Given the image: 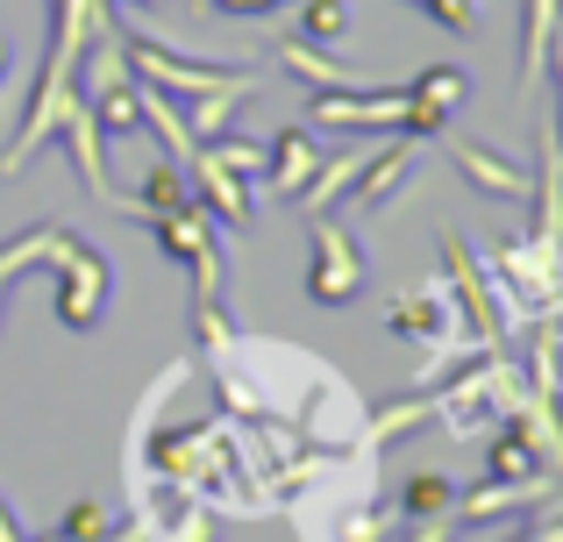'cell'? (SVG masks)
<instances>
[{"label": "cell", "mask_w": 563, "mask_h": 542, "mask_svg": "<svg viewBox=\"0 0 563 542\" xmlns=\"http://www.w3.org/2000/svg\"><path fill=\"white\" fill-rule=\"evenodd\" d=\"M122 57H129V79L136 86H157V93H179V100L214 93L235 71H250V65H192V57L165 51V43H151V36H122Z\"/></svg>", "instance_id": "cell-1"}, {"label": "cell", "mask_w": 563, "mask_h": 542, "mask_svg": "<svg viewBox=\"0 0 563 542\" xmlns=\"http://www.w3.org/2000/svg\"><path fill=\"white\" fill-rule=\"evenodd\" d=\"M307 292L321 307H350L364 292V265H357V243H350L343 222L314 214V236H307Z\"/></svg>", "instance_id": "cell-2"}, {"label": "cell", "mask_w": 563, "mask_h": 542, "mask_svg": "<svg viewBox=\"0 0 563 542\" xmlns=\"http://www.w3.org/2000/svg\"><path fill=\"white\" fill-rule=\"evenodd\" d=\"M108 292H114L108 257H100L93 243L71 236L65 251H57V321H65V329H93L100 307H108Z\"/></svg>", "instance_id": "cell-3"}, {"label": "cell", "mask_w": 563, "mask_h": 542, "mask_svg": "<svg viewBox=\"0 0 563 542\" xmlns=\"http://www.w3.org/2000/svg\"><path fill=\"white\" fill-rule=\"evenodd\" d=\"M442 278H450L456 307H464V321H471V343H478V350H493L507 321H499L493 286H485V265L471 257V243H464V236H442Z\"/></svg>", "instance_id": "cell-4"}, {"label": "cell", "mask_w": 563, "mask_h": 542, "mask_svg": "<svg viewBox=\"0 0 563 542\" xmlns=\"http://www.w3.org/2000/svg\"><path fill=\"white\" fill-rule=\"evenodd\" d=\"M399 100H407V136H442V122L471 100V71L464 65H428L399 86Z\"/></svg>", "instance_id": "cell-5"}, {"label": "cell", "mask_w": 563, "mask_h": 542, "mask_svg": "<svg viewBox=\"0 0 563 542\" xmlns=\"http://www.w3.org/2000/svg\"><path fill=\"white\" fill-rule=\"evenodd\" d=\"M314 122L329 129H407V100L399 86H343V93H314Z\"/></svg>", "instance_id": "cell-6"}, {"label": "cell", "mask_w": 563, "mask_h": 542, "mask_svg": "<svg viewBox=\"0 0 563 542\" xmlns=\"http://www.w3.org/2000/svg\"><path fill=\"white\" fill-rule=\"evenodd\" d=\"M413 165H421V136L378 143V151H372V165L357 172V186L343 193V208H350V214H378V200H393L399 186L413 179Z\"/></svg>", "instance_id": "cell-7"}, {"label": "cell", "mask_w": 563, "mask_h": 542, "mask_svg": "<svg viewBox=\"0 0 563 542\" xmlns=\"http://www.w3.org/2000/svg\"><path fill=\"white\" fill-rule=\"evenodd\" d=\"M57 129H65V143H71V165H79L86 193H100L108 208H122V214H129V193H114V179H108V151H100V122H93V108H86V100H71Z\"/></svg>", "instance_id": "cell-8"}, {"label": "cell", "mask_w": 563, "mask_h": 542, "mask_svg": "<svg viewBox=\"0 0 563 542\" xmlns=\"http://www.w3.org/2000/svg\"><path fill=\"white\" fill-rule=\"evenodd\" d=\"M442 151L456 157V172H464L478 193H499V200H528V186H536V172L528 165H514V157H499V151H485V143H471V136H450Z\"/></svg>", "instance_id": "cell-9"}, {"label": "cell", "mask_w": 563, "mask_h": 542, "mask_svg": "<svg viewBox=\"0 0 563 542\" xmlns=\"http://www.w3.org/2000/svg\"><path fill=\"white\" fill-rule=\"evenodd\" d=\"M372 151H378V143H357V151H343V157H329V151H321V165L307 172V186L292 193V208H300L307 222H314V214H329V208H343V193L357 186V172L372 165Z\"/></svg>", "instance_id": "cell-10"}, {"label": "cell", "mask_w": 563, "mask_h": 542, "mask_svg": "<svg viewBox=\"0 0 563 542\" xmlns=\"http://www.w3.org/2000/svg\"><path fill=\"white\" fill-rule=\"evenodd\" d=\"M186 208H192V179H186L179 157L151 165V172L136 179V193H129V214H136V222H157V214H186Z\"/></svg>", "instance_id": "cell-11"}, {"label": "cell", "mask_w": 563, "mask_h": 542, "mask_svg": "<svg viewBox=\"0 0 563 542\" xmlns=\"http://www.w3.org/2000/svg\"><path fill=\"white\" fill-rule=\"evenodd\" d=\"M321 165V151H314V136L307 129H278L272 136V151H264V186H272L278 200H292L307 186V172Z\"/></svg>", "instance_id": "cell-12"}, {"label": "cell", "mask_w": 563, "mask_h": 542, "mask_svg": "<svg viewBox=\"0 0 563 542\" xmlns=\"http://www.w3.org/2000/svg\"><path fill=\"white\" fill-rule=\"evenodd\" d=\"M278 65H286L292 79L307 86V93H343V86H372V79H364V71L335 65L329 51H314V43H300V36H286V43H278Z\"/></svg>", "instance_id": "cell-13"}, {"label": "cell", "mask_w": 563, "mask_h": 542, "mask_svg": "<svg viewBox=\"0 0 563 542\" xmlns=\"http://www.w3.org/2000/svg\"><path fill=\"white\" fill-rule=\"evenodd\" d=\"M186 179L200 186V200H207V208H214L229 229H250V186H243V179H229V172H221L207 151H192V157H186Z\"/></svg>", "instance_id": "cell-14"}, {"label": "cell", "mask_w": 563, "mask_h": 542, "mask_svg": "<svg viewBox=\"0 0 563 542\" xmlns=\"http://www.w3.org/2000/svg\"><path fill=\"white\" fill-rule=\"evenodd\" d=\"M556 22H563V0H528V14H521V93H536V86H542Z\"/></svg>", "instance_id": "cell-15"}, {"label": "cell", "mask_w": 563, "mask_h": 542, "mask_svg": "<svg viewBox=\"0 0 563 542\" xmlns=\"http://www.w3.org/2000/svg\"><path fill=\"white\" fill-rule=\"evenodd\" d=\"M257 86V71H235L229 86H214V93H192V108H186V129H192V143H207V136H221V129L235 122V108H243V93Z\"/></svg>", "instance_id": "cell-16"}, {"label": "cell", "mask_w": 563, "mask_h": 542, "mask_svg": "<svg viewBox=\"0 0 563 542\" xmlns=\"http://www.w3.org/2000/svg\"><path fill=\"white\" fill-rule=\"evenodd\" d=\"M528 472H542V457H536V443H528V429H521V421L493 429V443H485V478H528Z\"/></svg>", "instance_id": "cell-17"}, {"label": "cell", "mask_w": 563, "mask_h": 542, "mask_svg": "<svg viewBox=\"0 0 563 542\" xmlns=\"http://www.w3.org/2000/svg\"><path fill=\"white\" fill-rule=\"evenodd\" d=\"M136 108H143V129H157V136H165V151L179 157V165L200 151V143H192V129H186V114L172 108V93H157V86H136Z\"/></svg>", "instance_id": "cell-18"}, {"label": "cell", "mask_w": 563, "mask_h": 542, "mask_svg": "<svg viewBox=\"0 0 563 542\" xmlns=\"http://www.w3.org/2000/svg\"><path fill=\"white\" fill-rule=\"evenodd\" d=\"M399 493H407V500H399V515H407V521H442V515H456V486H450L442 472H413Z\"/></svg>", "instance_id": "cell-19"}, {"label": "cell", "mask_w": 563, "mask_h": 542, "mask_svg": "<svg viewBox=\"0 0 563 542\" xmlns=\"http://www.w3.org/2000/svg\"><path fill=\"white\" fill-rule=\"evenodd\" d=\"M300 43H314V51H335V43L350 36V8L343 0H300V29H292Z\"/></svg>", "instance_id": "cell-20"}, {"label": "cell", "mask_w": 563, "mask_h": 542, "mask_svg": "<svg viewBox=\"0 0 563 542\" xmlns=\"http://www.w3.org/2000/svg\"><path fill=\"white\" fill-rule=\"evenodd\" d=\"M421 421H435V407H428V386H421V392H407V400H393V407H378V414H372V435H364V443H399V435L421 429Z\"/></svg>", "instance_id": "cell-21"}, {"label": "cell", "mask_w": 563, "mask_h": 542, "mask_svg": "<svg viewBox=\"0 0 563 542\" xmlns=\"http://www.w3.org/2000/svg\"><path fill=\"white\" fill-rule=\"evenodd\" d=\"M86 108H93L100 136H136V129H143V108H136V79H129V86H114V93H93Z\"/></svg>", "instance_id": "cell-22"}, {"label": "cell", "mask_w": 563, "mask_h": 542, "mask_svg": "<svg viewBox=\"0 0 563 542\" xmlns=\"http://www.w3.org/2000/svg\"><path fill=\"white\" fill-rule=\"evenodd\" d=\"M207 157H214V165L229 172V179H243V186H264V143H250V136H221Z\"/></svg>", "instance_id": "cell-23"}, {"label": "cell", "mask_w": 563, "mask_h": 542, "mask_svg": "<svg viewBox=\"0 0 563 542\" xmlns=\"http://www.w3.org/2000/svg\"><path fill=\"white\" fill-rule=\"evenodd\" d=\"M65 542H108L114 535V521H108V507L100 500H71L65 507V529H57Z\"/></svg>", "instance_id": "cell-24"}, {"label": "cell", "mask_w": 563, "mask_h": 542, "mask_svg": "<svg viewBox=\"0 0 563 542\" xmlns=\"http://www.w3.org/2000/svg\"><path fill=\"white\" fill-rule=\"evenodd\" d=\"M428 22H442L450 36H478V0H413Z\"/></svg>", "instance_id": "cell-25"}, {"label": "cell", "mask_w": 563, "mask_h": 542, "mask_svg": "<svg viewBox=\"0 0 563 542\" xmlns=\"http://www.w3.org/2000/svg\"><path fill=\"white\" fill-rule=\"evenodd\" d=\"M207 8H221V14H272V8H292V0H207Z\"/></svg>", "instance_id": "cell-26"}, {"label": "cell", "mask_w": 563, "mask_h": 542, "mask_svg": "<svg viewBox=\"0 0 563 542\" xmlns=\"http://www.w3.org/2000/svg\"><path fill=\"white\" fill-rule=\"evenodd\" d=\"M407 542H450V515H442V521H413Z\"/></svg>", "instance_id": "cell-27"}, {"label": "cell", "mask_w": 563, "mask_h": 542, "mask_svg": "<svg viewBox=\"0 0 563 542\" xmlns=\"http://www.w3.org/2000/svg\"><path fill=\"white\" fill-rule=\"evenodd\" d=\"M0 542H29L22 529H14V515H8V500H0Z\"/></svg>", "instance_id": "cell-28"}, {"label": "cell", "mask_w": 563, "mask_h": 542, "mask_svg": "<svg viewBox=\"0 0 563 542\" xmlns=\"http://www.w3.org/2000/svg\"><path fill=\"white\" fill-rule=\"evenodd\" d=\"M122 8H136V14H157V8H165V0H122Z\"/></svg>", "instance_id": "cell-29"}, {"label": "cell", "mask_w": 563, "mask_h": 542, "mask_svg": "<svg viewBox=\"0 0 563 542\" xmlns=\"http://www.w3.org/2000/svg\"><path fill=\"white\" fill-rule=\"evenodd\" d=\"M514 542H550V535H542V529H528V535H514Z\"/></svg>", "instance_id": "cell-30"}, {"label": "cell", "mask_w": 563, "mask_h": 542, "mask_svg": "<svg viewBox=\"0 0 563 542\" xmlns=\"http://www.w3.org/2000/svg\"><path fill=\"white\" fill-rule=\"evenodd\" d=\"M0 79H8V36H0Z\"/></svg>", "instance_id": "cell-31"}, {"label": "cell", "mask_w": 563, "mask_h": 542, "mask_svg": "<svg viewBox=\"0 0 563 542\" xmlns=\"http://www.w3.org/2000/svg\"><path fill=\"white\" fill-rule=\"evenodd\" d=\"M200 8H207V0H200Z\"/></svg>", "instance_id": "cell-32"}]
</instances>
